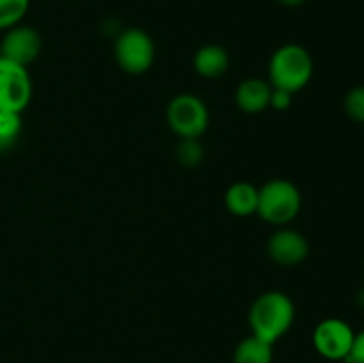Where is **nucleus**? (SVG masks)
Returning <instances> with one entry per match:
<instances>
[{"label": "nucleus", "mask_w": 364, "mask_h": 363, "mask_svg": "<svg viewBox=\"0 0 364 363\" xmlns=\"http://www.w3.org/2000/svg\"><path fill=\"white\" fill-rule=\"evenodd\" d=\"M247 320L251 335L274 345L294 326L295 305L284 292H265L251 305Z\"/></svg>", "instance_id": "nucleus-1"}, {"label": "nucleus", "mask_w": 364, "mask_h": 363, "mask_svg": "<svg viewBox=\"0 0 364 363\" xmlns=\"http://www.w3.org/2000/svg\"><path fill=\"white\" fill-rule=\"evenodd\" d=\"M313 77V57L304 46L283 45L272 53L269 64V82L272 88L297 93L309 84Z\"/></svg>", "instance_id": "nucleus-2"}, {"label": "nucleus", "mask_w": 364, "mask_h": 363, "mask_svg": "<svg viewBox=\"0 0 364 363\" xmlns=\"http://www.w3.org/2000/svg\"><path fill=\"white\" fill-rule=\"evenodd\" d=\"M301 191L290 180L276 178L258 189L256 214L274 226H284L291 223L301 212Z\"/></svg>", "instance_id": "nucleus-3"}, {"label": "nucleus", "mask_w": 364, "mask_h": 363, "mask_svg": "<svg viewBox=\"0 0 364 363\" xmlns=\"http://www.w3.org/2000/svg\"><path fill=\"white\" fill-rule=\"evenodd\" d=\"M208 109L199 96L183 93L171 100L167 123L180 139H199L208 128Z\"/></svg>", "instance_id": "nucleus-4"}, {"label": "nucleus", "mask_w": 364, "mask_h": 363, "mask_svg": "<svg viewBox=\"0 0 364 363\" xmlns=\"http://www.w3.org/2000/svg\"><path fill=\"white\" fill-rule=\"evenodd\" d=\"M114 56L121 70L127 73H146L155 60V43L142 28H127L117 36Z\"/></svg>", "instance_id": "nucleus-5"}, {"label": "nucleus", "mask_w": 364, "mask_h": 363, "mask_svg": "<svg viewBox=\"0 0 364 363\" xmlns=\"http://www.w3.org/2000/svg\"><path fill=\"white\" fill-rule=\"evenodd\" d=\"M32 98V80L27 68L0 56V110L21 114Z\"/></svg>", "instance_id": "nucleus-6"}, {"label": "nucleus", "mask_w": 364, "mask_h": 363, "mask_svg": "<svg viewBox=\"0 0 364 363\" xmlns=\"http://www.w3.org/2000/svg\"><path fill=\"white\" fill-rule=\"evenodd\" d=\"M355 331L343 319H323L313 331V347L329 362H345L350 354Z\"/></svg>", "instance_id": "nucleus-7"}, {"label": "nucleus", "mask_w": 364, "mask_h": 363, "mask_svg": "<svg viewBox=\"0 0 364 363\" xmlns=\"http://www.w3.org/2000/svg\"><path fill=\"white\" fill-rule=\"evenodd\" d=\"M39 53H41V36L36 28L20 23L7 28L0 43V56L27 68L38 59Z\"/></svg>", "instance_id": "nucleus-8"}, {"label": "nucleus", "mask_w": 364, "mask_h": 363, "mask_svg": "<svg viewBox=\"0 0 364 363\" xmlns=\"http://www.w3.org/2000/svg\"><path fill=\"white\" fill-rule=\"evenodd\" d=\"M267 255L274 263L294 267L304 262L309 255V244L301 231L291 228H279L267 242Z\"/></svg>", "instance_id": "nucleus-9"}, {"label": "nucleus", "mask_w": 364, "mask_h": 363, "mask_svg": "<svg viewBox=\"0 0 364 363\" xmlns=\"http://www.w3.org/2000/svg\"><path fill=\"white\" fill-rule=\"evenodd\" d=\"M272 85L263 78H247L242 82L235 93L238 109L245 114H259L270 105Z\"/></svg>", "instance_id": "nucleus-10"}, {"label": "nucleus", "mask_w": 364, "mask_h": 363, "mask_svg": "<svg viewBox=\"0 0 364 363\" xmlns=\"http://www.w3.org/2000/svg\"><path fill=\"white\" fill-rule=\"evenodd\" d=\"M230 68V53L219 45H205L196 52L194 70L205 78H219Z\"/></svg>", "instance_id": "nucleus-11"}, {"label": "nucleus", "mask_w": 364, "mask_h": 363, "mask_svg": "<svg viewBox=\"0 0 364 363\" xmlns=\"http://www.w3.org/2000/svg\"><path fill=\"white\" fill-rule=\"evenodd\" d=\"M228 210L237 217H249L258 210V187L249 182H235L224 196Z\"/></svg>", "instance_id": "nucleus-12"}, {"label": "nucleus", "mask_w": 364, "mask_h": 363, "mask_svg": "<svg viewBox=\"0 0 364 363\" xmlns=\"http://www.w3.org/2000/svg\"><path fill=\"white\" fill-rule=\"evenodd\" d=\"M272 344L251 335V337L244 338V340L235 347L233 363H272Z\"/></svg>", "instance_id": "nucleus-13"}, {"label": "nucleus", "mask_w": 364, "mask_h": 363, "mask_svg": "<svg viewBox=\"0 0 364 363\" xmlns=\"http://www.w3.org/2000/svg\"><path fill=\"white\" fill-rule=\"evenodd\" d=\"M31 7V0H0V31L20 23Z\"/></svg>", "instance_id": "nucleus-14"}, {"label": "nucleus", "mask_w": 364, "mask_h": 363, "mask_svg": "<svg viewBox=\"0 0 364 363\" xmlns=\"http://www.w3.org/2000/svg\"><path fill=\"white\" fill-rule=\"evenodd\" d=\"M21 132V116L0 110V152L11 148Z\"/></svg>", "instance_id": "nucleus-15"}, {"label": "nucleus", "mask_w": 364, "mask_h": 363, "mask_svg": "<svg viewBox=\"0 0 364 363\" xmlns=\"http://www.w3.org/2000/svg\"><path fill=\"white\" fill-rule=\"evenodd\" d=\"M178 162L185 167H198L203 162L205 149L199 139H181L176 148Z\"/></svg>", "instance_id": "nucleus-16"}, {"label": "nucleus", "mask_w": 364, "mask_h": 363, "mask_svg": "<svg viewBox=\"0 0 364 363\" xmlns=\"http://www.w3.org/2000/svg\"><path fill=\"white\" fill-rule=\"evenodd\" d=\"M345 112L350 120L364 123V85L350 89L345 96Z\"/></svg>", "instance_id": "nucleus-17"}, {"label": "nucleus", "mask_w": 364, "mask_h": 363, "mask_svg": "<svg viewBox=\"0 0 364 363\" xmlns=\"http://www.w3.org/2000/svg\"><path fill=\"white\" fill-rule=\"evenodd\" d=\"M291 103H294V93L284 91V89L272 88V95H270V105L269 107H272V109L283 112V110L290 109Z\"/></svg>", "instance_id": "nucleus-18"}, {"label": "nucleus", "mask_w": 364, "mask_h": 363, "mask_svg": "<svg viewBox=\"0 0 364 363\" xmlns=\"http://www.w3.org/2000/svg\"><path fill=\"white\" fill-rule=\"evenodd\" d=\"M347 362L350 363H364V330L355 333L354 344H352L350 354H348Z\"/></svg>", "instance_id": "nucleus-19"}, {"label": "nucleus", "mask_w": 364, "mask_h": 363, "mask_svg": "<svg viewBox=\"0 0 364 363\" xmlns=\"http://www.w3.org/2000/svg\"><path fill=\"white\" fill-rule=\"evenodd\" d=\"M277 2L284 7H299V6H302L306 0H277Z\"/></svg>", "instance_id": "nucleus-20"}, {"label": "nucleus", "mask_w": 364, "mask_h": 363, "mask_svg": "<svg viewBox=\"0 0 364 363\" xmlns=\"http://www.w3.org/2000/svg\"><path fill=\"white\" fill-rule=\"evenodd\" d=\"M361 299H363V305H364V292H363V295H361Z\"/></svg>", "instance_id": "nucleus-21"}, {"label": "nucleus", "mask_w": 364, "mask_h": 363, "mask_svg": "<svg viewBox=\"0 0 364 363\" xmlns=\"http://www.w3.org/2000/svg\"><path fill=\"white\" fill-rule=\"evenodd\" d=\"M338 363H350V362H347V359H345V362H338Z\"/></svg>", "instance_id": "nucleus-22"}]
</instances>
